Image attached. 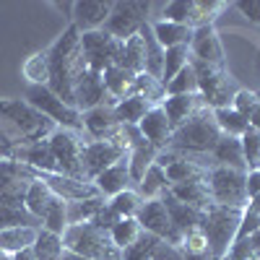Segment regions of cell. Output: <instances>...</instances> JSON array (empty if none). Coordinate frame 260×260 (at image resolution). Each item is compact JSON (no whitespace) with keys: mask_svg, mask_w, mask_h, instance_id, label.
<instances>
[{"mask_svg":"<svg viewBox=\"0 0 260 260\" xmlns=\"http://www.w3.org/2000/svg\"><path fill=\"white\" fill-rule=\"evenodd\" d=\"M50 55V89L73 107V83L86 71V60L81 52V31L71 24L47 50Z\"/></svg>","mask_w":260,"mask_h":260,"instance_id":"1","label":"cell"},{"mask_svg":"<svg viewBox=\"0 0 260 260\" xmlns=\"http://www.w3.org/2000/svg\"><path fill=\"white\" fill-rule=\"evenodd\" d=\"M219 141H221V130L213 120V110L203 107L201 112H195L185 125H180L172 133L169 151H175L180 156H187V159L203 156V154L211 156Z\"/></svg>","mask_w":260,"mask_h":260,"instance_id":"2","label":"cell"},{"mask_svg":"<svg viewBox=\"0 0 260 260\" xmlns=\"http://www.w3.org/2000/svg\"><path fill=\"white\" fill-rule=\"evenodd\" d=\"M0 122L13 133L16 143L47 141L57 127L39 110H34L26 99H6V96H0Z\"/></svg>","mask_w":260,"mask_h":260,"instance_id":"3","label":"cell"},{"mask_svg":"<svg viewBox=\"0 0 260 260\" xmlns=\"http://www.w3.org/2000/svg\"><path fill=\"white\" fill-rule=\"evenodd\" d=\"M242 224V208H229V206H208L201 216V229L208 240V252L213 260H226L237 232Z\"/></svg>","mask_w":260,"mask_h":260,"instance_id":"4","label":"cell"},{"mask_svg":"<svg viewBox=\"0 0 260 260\" xmlns=\"http://www.w3.org/2000/svg\"><path fill=\"white\" fill-rule=\"evenodd\" d=\"M65 252H73L83 260H122V250H117L110 240V232L89 224H71L62 232Z\"/></svg>","mask_w":260,"mask_h":260,"instance_id":"5","label":"cell"},{"mask_svg":"<svg viewBox=\"0 0 260 260\" xmlns=\"http://www.w3.org/2000/svg\"><path fill=\"white\" fill-rule=\"evenodd\" d=\"M190 65L195 71V78H198V96L203 99V104L208 110H219V107H232L234 94L240 91V86L234 83V78L229 76L226 68H216V65L192 60Z\"/></svg>","mask_w":260,"mask_h":260,"instance_id":"6","label":"cell"},{"mask_svg":"<svg viewBox=\"0 0 260 260\" xmlns=\"http://www.w3.org/2000/svg\"><path fill=\"white\" fill-rule=\"evenodd\" d=\"M127 138L125 133H120L115 138H107V141H86L81 148V172H83V180L94 182L104 169H110L112 164L127 159Z\"/></svg>","mask_w":260,"mask_h":260,"instance_id":"7","label":"cell"},{"mask_svg":"<svg viewBox=\"0 0 260 260\" xmlns=\"http://www.w3.org/2000/svg\"><path fill=\"white\" fill-rule=\"evenodd\" d=\"M208 192L216 206L245 208L247 206V172L213 164L208 169Z\"/></svg>","mask_w":260,"mask_h":260,"instance_id":"8","label":"cell"},{"mask_svg":"<svg viewBox=\"0 0 260 260\" xmlns=\"http://www.w3.org/2000/svg\"><path fill=\"white\" fill-rule=\"evenodd\" d=\"M24 99L34 107V110H39L50 122H55L57 127L76 130V133H81V130H83L81 112L76 110V107L65 104V102L50 89V86H29Z\"/></svg>","mask_w":260,"mask_h":260,"instance_id":"9","label":"cell"},{"mask_svg":"<svg viewBox=\"0 0 260 260\" xmlns=\"http://www.w3.org/2000/svg\"><path fill=\"white\" fill-rule=\"evenodd\" d=\"M151 11H154V3L117 0V3H112V13L104 24V31L112 34L120 42H127L130 37L141 34V29L146 24H151Z\"/></svg>","mask_w":260,"mask_h":260,"instance_id":"10","label":"cell"},{"mask_svg":"<svg viewBox=\"0 0 260 260\" xmlns=\"http://www.w3.org/2000/svg\"><path fill=\"white\" fill-rule=\"evenodd\" d=\"M81 52L86 60V68L102 76L107 68L117 65L120 52H122V42L115 39L112 34H107L104 29L86 31V34H81Z\"/></svg>","mask_w":260,"mask_h":260,"instance_id":"11","label":"cell"},{"mask_svg":"<svg viewBox=\"0 0 260 260\" xmlns=\"http://www.w3.org/2000/svg\"><path fill=\"white\" fill-rule=\"evenodd\" d=\"M39 172L16 159H0V206H24L26 190Z\"/></svg>","mask_w":260,"mask_h":260,"instance_id":"12","label":"cell"},{"mask_svg":"<svg viewBox=\"0 0 260 260\" xmlns=\"http://www.w3.org/2000/svg\"><path fill=\"white\" fill-rule=\"evenodd\" d=\"M50 151L60 167V175H68V177H78L83 180V172H81V148H83V138L76 130H65V127H55V133L47 138Z\"/></svg>","mask_w":260,"mask_h":260,"instance_id":"13","label":"cell"},{"mask_svg":"<svg viewBox=\"0 0 260 260\" xmlns=\"http://www.w3.org/2000/svg\"><path fill=\"white\" fill-rule=\"evenodd\" d=\"M136 219H138V224H141V229H143L146 234L156 237V240H164V242H169V245H177V242H180V234L175 232V226H172L169 213H167V206H164L161 198H156V201H143V206H141V211H138Z\"/></svg>","mask_w":260,"mask_h":260,"instance_id":"14","label":"cell"},{"mask_svg":"<svg viewBox=\"0 0 260 260\" xmlns=\"http://www.w3.org/2000/svg\"><path fill=\"white\" fill-rule=\"evenodd\" d=\"M99 104H112L115 107V102L107 96L104 78L99 73L86 68L73 83V107L78 112H89V110H94V107H99Z\"/></svg>","mask_w":260,"mask_h":260,"instance_id":"15","label":"cell"},{"mask_svg":"<svg viewBox=\"0 0 260 260\" xmlns=\"http://www.w3.org/2000/svg\"><path fill=\"white\" fill-rule=\"evenodd\" d=\"M190 57L201 60L208 65H216V68H226V55H224V45L221 37L213 26H201L192 29V39H190Z\"/></svg>","mask_w":260,"mask_h":260,"instance_id":"16","label":"cell"},{"mask_svg":"<svg viewBox=\"0 0 260 260\" xmlns=\"http://www.w3.org/2000/svg\"><path fill=\"white\" fill-rule=\"evenodd\" d=\"M81 122H83V130H86V136H89V141L115 138L122 130V125L115 117L112 104H99L89 112H81Z\"/></svg>","mask_w":260,"mask_h":260,"instance_id":"17","label":"cell"},{"mask_svg":"<svg viewBox=\"0 0 260 260\" xmlns=\"http://www.w3.org/2000/svg\"><path fill=\"white\" fill-rule=\"evenodd\" d=\"M47 182V187L62 198L65 203H76V201H89V198H99V190L94 182L89 180H78V177H68V175H39Z\"/></svg>","mask_w":260,"mask_h":260,"instance_id":"18","label":"cell"},{"mask_svg":"<svg viewBox=\"0 0 260 260\" xmlns=\"http://www.w3.org/2000/svg\"><path fill=\"white\" fill-rule=\"evenodd\" d=\"M110 13H112V3H99V0H78V3H73V18H71V24L81 34L99 31V29H104Z\"/></svg>","mask_w":260,"mask_h":260,"instance_id":"19","label":"cell"},{"mask_svg":"<svg viewBox=\"0 0 260 260\" xmlns=\"http://www.w3.org/2000/svg\"><path fill=\"white\" fill-rule=\"evenodd\" d=\"M136 127H138V133H141L151 146H154L156 151H167V148H169V141H172V133H175V127L169 125V120H167V115H164L161 107H151L148 115H146Z\"/></svg>","mask_w":260,"mask_h":260,"instance_id":"20","label":"cell"},{"mask_svg":"<svg viewBox=\"0 0 260 260\" xmlns=\"http://www.w3.org/2000/svg\"><path fill=\"white\" fill-rule=\"evenodd\" d=\"M159 107L164 110L169 125L177 130V127L185 125L195 112H201L206 104H203V99H201L198 94H182V96H164V102H161Z\"/></svg>","mask_w":260,"mask_h":260,"instance_id":"21","label":"cell"},{"mask_svg":"<svg viewBox=\"0 0 260 260\" xmlns=\"http://www.w3.org/2000/svg\"><path fill=\"white\" fill-rule=\"evenodd\" d=\"M94 185H96L99 195H102V198H107V201H110V198H115V195H120V192H125V190H130L133 180H130L127 159H122V161L112 164L110 169H104L102 175L94 180Z\"/></svg>","mask_w":260,"mask_h":260,"instance_id":"22","label":"cell"},{"mask_svg":"<svg viewBox=\"0 0 260 260\" xmlns=\"http://www.w3.org/2000/svg\"><path fill=\"white\" fill-rule=\"evenodd\" d=\"M172 198H177L185 206H192L198 211H206L208 206H213L211 201V192H208V177L201 180H190V182H180V185H169L167 190Z\"/></svg>","mask_w":260,"mask_h":260,"instance_id":"23","label":"cell"},{"mask_svg":"<svg viewBox=\"0 0 260 260\" xmlns=\"http://www.w3.org/2000/svg\"><path fill=\"white\" fill-rule=\"evenodd\" d=\"M161 201H164V206H167V213H169L172 226H175V232H177L180 237H182L185 232H190V229H198V226H201V216H203V211L180 203L177 198H172L169 192L161 195Z\"/></svg>","mask_w":260,"mask_h":260,"instance_id":"24","label":"cell"},{"mask_svg":"<svg viewBox=\"0 0 260 260\" xmlns=\"http://www.w3.org/2000/svg\"><path fill=\"white\" fill-rule=\"evenodd\" d=\"M151 31H154L156 42L169 50V47H187L190 39H192V29L185 26V24H175V21H167V18H156L151 21Z\"/></svg>","mask_w":260,"mask_h":260,"instance_id":"25","label":"cell"},{"mask_svg":"<svg viewBox=\"0 0 260 260\" xmlns=\"http://www.w3.org/2000/svg\"><path fill=\"white\" fill-rule=\"evenodd\" d=\"M37 234H39V226H11V229H0V250L8 252L11 257L16 252L31 250Z\"/></svg>","mask_w":260,"mask_h":260,"instance_id":"26","label":"cell"},{"mask_svg":"<svg viewBox=\"0 0 260 260\" xmlns=\"http://www.w3.org/2000/svg\"><path fill=\"white\" fill-rule=\"evenodd\" d=\"M151 102H146L143 96H136V94H127L125 99H120V102H115V117H117V122L120 125H138L146 115H148V110H151Z\"/></svg>","mask_w":260,"mask_h":260,"instance_id":"27","label":"cell"},{"mask_svg":"<svg viewBox=\"0 0 260 260\" xmlns=\"http://www.w3.org/2000/svg\"><path fill=\"white\" fill-rule=\"evenodd\" d=\"M208 169L211 167H203L201 161L195 159H187V156H180L172 161L164 172H167V180L169 185H180V182H190V180H201V177H208Z\"/></svg>","mask_w":260,"mask_h":260,"instance_id":"28","label":"cell"},{"mask_svg":"<svg viewBox=\"0 0 260 260\" xmlns=\"http://www.w3.org/2000/svg\"><path fill=\"white\" fill-rule=\"evenodd\" d=\"M117 65H120V68H125V71H130L133 76L146 73V45H143V37L141 34L130 37L127 42H122V52H120Z\"/></svg>","mask_w":260,"mask_h":260,"instance_id":"29","label":"cell"},{"mask_svg":"<svg viewBox=\"0 0 260 260\" xmlns=\"http://www.w3.org/2000/svg\"><path fill=\"white\" fill-rule=\"evenodd\" d=\"M102 78H104L107 96H110L112 102H120V99H125L130 91H133V81H136V76L130 73V71H125V68H120V65H112V68H107V71L102 73Z\"/></svg>","mask_w":260,"mask_h":260,"instance_id":"30","label":"cell"},{"mask_svg":"<svg viewBox=\"0 0 260 260\" xmlns=\"http://www.w3.org/2000/svg\"><path fill=\"white\" fill-rule=\"evenodd\" d=\"M213 161L216 167H232V169H245V156H242V143L240 138H232V136H221V141L216 143L213 148Z\"/></svg>","mask_w":260,"mask_h":260,"instance_id":"31","label":"cell"},{"mask_svg":"<svg viewBox=\"0 0 260 260\" xmlns=\"http://www.w3.org/2000/svg\"><path fill=\"white\" fill-rule=\"evenodd\" d=\"M167 190H169L167 172H164L161 167H156V164H151V167L146 169L143 180L136 185V192L141 195L143 201H156V198H161Z\"/></svg>","mask_w":260,"mask_h":260,"instance_id":"32","label":"cell"},{"mask_svg":"<svg viewBox=\"0 0 260 260\" xmlns=\"http://www.w3.org/2000/svg\"><path fill=\"white\" fill-rule=\"evenodd\" d=\"M52 198H55V192L47 187V182L42 180L39 175H37V180L29 185V190H26V198H24V208L34 216V219L39 221L42 216H45V211H47V206L52 203Z\"/></svg>","mask_w":260,"mask_h":260,"instance_id":"33","label":"cell"},{"mask_svg":"<svg viewBox=\"0 0 260 260\" xmlns=\"http://www.w3.org/2000/svg\"><path fill=\"white\" fill-rule=\"evenodd\" d=\"M31 252H34V260H60L65 255L62 237L39 226V234H37V240L31 245Z\"/></svg>","mask_w":260,"mask_h":260,"instance_id":"34","label":"cell"},{"mask_svg":"<svg viewBox=\"0 0 260 260\" xmlns=\"http://www.w3.org/2000/svg\"><path fill=\"white\" fill-rule=\"evenodd\" d=\"M213 120H216V125H219L221 136L242 138L247 130H250L247 117H242L237 110H232V107H219V110H213Z\"/></svg>","mask_w":260,"mask_h":260,"instance_id":"35","label":"cell"},{"mask_svg":"<svg viewBox=\"0 0 260 260\" xmlns=\"http://www.w3.org/2000/svg\"><path fill=\"white\" fill-rule=\"evenodd\" d=\"M226 8L221 0H190V29L213 26L216 16Z\"/></svg>","mask_w":260,"mask_h":260,"instance_id":"36","label":"cell"},{"mask_svg":"<svg viewBox=\"0 0 260 260\" xmlns=\"http://www.w3.org/2000/svg\"><path fill=\"white\" fill-rule=\"evenodd\" d=\"M141 37H143V45H146V73L161 81V71H164V47L156 42L154 31H151V24H146V26L141 29Z\"/></svg>","mask_w":260,"mask_h":260,"instance_id":"37","label":"cell"},{"mask_svg":"<svg viewBox=\"0 0 260 260\" xmlns=\"http://www.w3.org/2000/svg\"><path fill=\"white\" fill-rule=\"evenodd\" d=\"M21 73L29 81V86H47L50 83V55H47V50L29 55Z\"/></svg>","mask_w":260,"mask_h":260,"instance_id":"38","label":"cell"},{"mask_svg":"<svg viewBox=\"0 0 260 260\" xmlns=\"http://www.w3.org/2000/svg\"><path fill=\"white\" fill-rule=\"evenodd\" d=\"M141 234H143V229H141V224H138V219H120L112 229H110V240H112V245L117 247V250H130L138 240H141Z\"/></svg>","mask_w":260,"mask_h":260,"instance_id":"39","label":"cell"},{"mask_svg":"<svg viewBox=\"0 0 260 260\" xmlns=\"http://www.w3.org/2000/svg\"><path fill=\"white\" fill-rule=\"evenodd\" d=\"M39 226L42 229H47V232H55L62 237V232L68 229V203H65L62 198H52V203L47 206L45 216L39 219Z\"/></svg>","mask_w":260,"mask_h":260,"instance_id":"40","label":"cell"},{"mask_svg":"<svg viewBox=\"0 0 260 260\" xmlns=\"http://www.w3.org/2000/svg\"><path fill=\"white\" fill-rule=\"evenodd\" d=\"M130 94H136V96H143L146 102H151L154 107H159L167 96V89H164V83L154 76H148V73H138L136 81H133V91Z\"/></svg>","mask_w":260,"mask_h":260,"instance_id":"41","label":"cell"},{"mask_svg":"<svg viewBox=\"0 0 260 260\" xmlns=\"http://www.w3.org/2000/svg\"><path fill=\"white\" fill-rule=\"evenodd\" d=\"M107 206V198H89V201H76L68 203V226L71 224H89L94 216Z\"/></svg>","mask_w":260,"mask_h":260,"instance_id":"42","label":"cell"},{"mask_svg":"<svg viewBox=\"0 0 260 260\" xmlns=\"http://www.w3.org/2000/svg\"><path fill=\"white\" fill-rule=\"evenodd\" d=\"M190 65V47H169L164 50V71H161V83L167 86L182 68Z\"/></svg>","mask_w":260,"mask_h":260,"instance_id":"43","label":"cell"},{"mask_svg":"<svg viewBox=\"0 0 260 260\" xmlns=\"http://www.w3.org/2000/svg\"><path fill=\"white\" fill-rule=\"evenodd\" d=\"M107 206H110V208L120 216V219H136L138 211H141V206H143V198H141L133 187H130V190L115 195V198H110V201H107Z\"/></svg>","mask_w":260,"mask_h":260,"instance_id":"44","label":"cell"},{"mask_svg":"<svg viewBox=\"0 0 260 260\" xmlns=\"http://www.w3.org/2000/svg\"><path fill=\"white\" fill-rule=\"evenodd\" d=\"M11 226H39V221L24 206H0V229Z\"/></svg>","mask_w":260,"mask_h":260,"instance_id":"45","label":"cell"},{"mask_svg":"<svg viewBox=\"0 0 260 260\" xmlns=\"http://www.w3.org/2000/svg\"><path fill=\"white\" fill-rule=\"evenodd\" d=\"M167 96H182V94H198V78H195V71L192 65L182 68L175 78H172L167 86Z\"/></svg>","mask_w":260,"mask_h":260,"instance_id":"46","label":"cell"},{"mask_svg":"<svg viewBox=\"0 0 260 260\" xmlns=\"http://www.w3.org/2000/svg\"><path fill=\"white\" fill-rule=\"evenodd\" d=\"M260 229V195L252 201H247V206L242 208V224H240V232H237V240L234 242H240L245 240L247 234L257 232Z\"/></svg>","mask_w":260,"mask_h":260,"instance_id":"47","label":"cell"},{"mask_svg":"<svg viewBox=\"0 0 260 260\" xmlns=\"http://www.w3.org/2000/svg\"><path fill=\"white\" fill-rule=\"evenodd\" d=\"M242 143V156H245V167L250 169H260V130H247V133L240 138Z\"/></svg>","mask_w":260,"mask_h":260,"instance_id":"48","label":"cell"},{"mask_svg":"<svg viewBox=\"0 0 260 260\" xmlns=\"http://www.w3.org/2000/svg\"><path fill=\"white\" fill-rule=\"evenodd\" d=\"M260 102V91H252V89H242L240 86V91L234 94L232 99V110H237L242 117H250V112L255 110V104Z\"/></svg>","mask_w":260,"mask_h":260,"instance_id":"49","label":"cell"},{"mask_svg":"<svg viewBox=\"0 0 260 260\" xmlns=\"http://www.w3.org/2000/svg\"><path fill=\"white\" fill-rule=\"evenodd\" d=\"M117 221H120V216H117V213H115L110 206H104V208L94 216V219H91V224H94L96 229H102V232H110V229H112Z\"/></svg>","mask_w":260,"mask_h":260,"instance_id":"50","label":"cell"},{"mask_svg":"<svg viewBox=\"0 0 260 260\" xmlns=\"http://www.w3.org/2000/svg\"><path fill=\"white\" fill-rule=\"evenodd\" d=\"M237 8L242 11V16L250 21V24L260 26V0H240Z\"/></svg>","mask_w":260,"mask_h":260,"instance_id":"51","label":"cell"},{"mask_svg":"<svg viewBox=\"0 0 260 260\" xmlns=\"http://www.w3.org/2000/svg\"><path fill=\"white\" fill-rule=\"evenodd\" d=\"M260 195V169H250L247 172V201Z\"/></svg>","mask_w":260,"mask_h":260,"instance_id":"52","label":"cell"},{"mask_svg":"<svg viewBox=\"0 0 260 260\" xmlns=\"http://www.w3.org/2000/svg\"><path fill=\"white\" fill-rule=\"evenodd\" d=\"M247 122H250V127H252V130H260V102L255 104V110L250 112V117H247Z\"/></svg>","mask_w":260,"mask_h":260,"instance_id":"53","label":"cell"},{"mask_svg":"<svg viewBox=\"0 0 260 260\" xmlns=\"http://www.w3.org/2000/svg\"><path fill=\"white\" fill-rule=\"evenodd\" d=\"M52 8H57V11H62L65 13V18H73V3H52Z\"/></svg>","mask_w":260,"mask_h":260,"instance_id":"54","label":"cell"},{"mask_svg":"<svg viewBox=\"0 0 260 260\" xmlns=\"http://www.w3.org/2000/svg\"><path fill=\"white\" fill-rule=\"evenodd\" d=\"M11 260H34V252L31 250H24V252H16Z\"/></svg>","mask_w":260,"mask_h":260,"instance_id":"55","label":"cell"},{"mask_svg":"<svg viewBox=\"0 0 260 260\" xmlns=\"http://www.w3.org/2000/svg\"><path fill=\"white\" fill-rule=\"evenodd\" d=\"M60 260H83V257H78V255H73V252H65Z\"/></svg>","mask_w":260,"mask_h":260,"instance_id":"56","label":"cell"},{"mask_svg":"<svg viewBox=\"0 0 260 260\" xmlns=\"http://www.w3.org/2000/svg\"><path fill=\"white\" fill-rule=\"evenodd\" d=\"M0 260H11V255H8V252H3V250H0Z\"/></svg>","mask_w":260,"mask_h":260,"instance_id":"57","label":"cell"}]
</instances>
